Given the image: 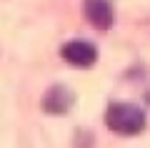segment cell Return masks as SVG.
<instances>
[{"mask_svg": "<svg viewBox=\"0 0 150 148\" xmlns=\"http://www.w3.org/2000/svg\"><path fill=\"white\" fill-rule=\"evenodd\" d=\"M105 123L118 136H138L145 131V113L133 103H112L105 113Z\"/></svg>", "mask_w": 150, "mask_h": 148, "instance_id": "cell-1", "label": "cell"}, {"mask_svg": "<svg viewBox=\"0 0 150 148\" xmlns=\"http://www.w3.org/2000/svg\"><path fill=\"white\" fill-rule=\"evenodd\" d=\"M63 58L75 68H90L98 60V50H95V45H90L85 40H73V43L63 45Z\"/></svg>", "mask_w": 150, "mask_h": 148, "instance_id": "cell-2", "label": "cell"}, {"mask_svg": "<svg viewBox=\"0 0 150 148\" xmlns=\"http://www.w3.org/2000/svg\"><path fill=\"white\" fill-rule=\"evenodd\" d=\"M73 101H75V95H73L70 88H65V85H53V88L43 95V108L50 116H63V113L70 111Z\"/></svg>", "mask_w": 150, "mask_h": 148, "instance_id": "cell-3", "label": "cell"}, {"mask_svg": "<svg viewBox=\"0 0 150 148\" xmlns=\"http://www.w3.org/2000/svg\"><path fill=\"white\" fill-rule=\"evenodd\" d=\"M85 18L90 20V25L108 30L112 25V5L110 0H85Z\"/></svg>", "mask_w": 150, "mask_h": 148, "instance_id": "cell-4", "label": "cell"}, {"mask_svg": "<svg viewBox=\"0 0 150 148\" xmlns=\"http://www.w3.org/2000/svg\"><path fill=\"white\" fill-rule=\"evenodd\" d=\"M148 101H150V90H148Z\"/></svg>", "mask_w": 150, "mask_h": 148, "instance_id": "cell-5", "label": "cell"}]
</instances>
